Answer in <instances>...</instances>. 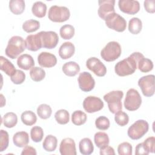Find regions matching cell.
<instances>
[{
	"instance_id": "obj_19",
	"label": "cell",
	"mask_w": 155,
	"mask_h": 155,
	"mask_svg": "<svg viewBox=\"0 0 155 155\" xmlns=\"http://www.w3.org/2000/svg\"><path fill=\"white\" fill-rule=\"evenodd\" d=\"M75 52V47L70 42H64L59 49V55L62 59L70 58Z\"/></svg>"
},
{
	"instance_id": "obj_7",
	"label": "cell",
	"mask_w": 155,
	"mask_h": 155,
	"mask_svg": "<svg viewBox=\"0 0 155 155\" xmlns=\"http://www.w3.org/2000/svg\"><path fill=\"white\" fill-rule=\"evenodd\" d=\"M142 104V97L138 91L134 88L129 89L124 100V107L128 111L137 110Z\"/></svg>"
},
{
	"instance_id": "obj_32",
	"label": "cell",
	"mask_w": 155,
	"mask_h": 155,
	"mask_svg": "<svg viewBox=\"0 0 155 155\" xmlns=\"http://www.w3.org/2000/svg\"><path fill=\"white\" fill-rule=\"evenodd\" d=\"M87 119V114L81 110H76L72 113L71 121L75 125L84 124Z\"/></svg>"
},
{
	"instance_id": "obj_43",
	"label": "cell",
	"mask_w": 155,
	"mask_h": 155,
	"mask_svg": "<svg viewBox=\"0 0 155 155\" xmlns=\"http://www.w3.org/2000/svg\"><path fill=\"white\" fill-rule=\"evenodd\" d=\"M0 134V152H2L5 150L8 146L9 136L8 133L4 130H1Z\"/></svg>"
},
{
	"instance_id": "obj_27",
	"label": "cell",
	"mask_w": 155,
	"mask_h": 155,
	"mask_svg": "<svg viewBox=\"0 0 155 155\" xmlns=\"http://www.w3.org/2000/svg\"><path fill=\"white\" fill-rule=\"evenodd\" d=\"M58 139L57 138L51 134H49L45 137L42 143L43 148L48 152L54 151L57 147Z\"/></svg>"
},
{
	"instance_id": "obj_40",
	"label": "cell",
	"mask_w": 155,
	"mask_h": 155,
	"mask_svg": "<svg viewBox=\"0 0 155 155\" xmlns=\"http://www.w3.org/2000/svg\"><path fill=\"white\" fill-rule=\"evenodd\" d=\"M114 120L117 125L124 127L128 124L129 122V117L126 113L120 110L115 113Z\"/></svg>"
},
{
	"instance_id": "obj_45",
	"label": "cell",
	"mask_w": 155,
	"mask_h": 155,
	"mask_svg": "<svg viewBox=\"0 0 155 155\" xmlns=\"http://www.w3.org/2000/svg\"><path fill=\"white\" fill-rule=\"evenodd\" d=\"M145 147L149 153H154L155 151V137L151 136L147 138L143 142Z\"/></svg>"
},
{
	"instance_id": "obj_38",
	"label": "cell",
	"mask_w": 155,
	"mask_h": 155,
	"mask_svg": "<svg viewBox=\"0 0 155 155\" xmlns=\"http://www.w3.org/2000/svg\"><path fill=\"white\" fill-rule=\"evenodd\" d=\"M52 113V110L50 105L42 104L38 106L37 108V114L39 117L42 119L49 118Z\"/></svg>"
},
{
	"instance_id": "obj_30",
	"label": "cell",
	"mask_w": 155,
	"mask_h": 155,
	"mask_svg": "<svg viewBox=\"0 0 155 155\" xmlns=\"http://www.w3.org/2000/svg\"><path fill=\"white\" fill-rule=\"evenodd\" d=\"M21 119L22 122L27 126L34 125L37 120V117L35 113L31 111H25L21 114Z\"/></svg>"
},
{
	"instance_id": "obj_15",
	"label": "cell",
	"mask_w": 155,
	"mask_h": 155,
	"mask_svg": "<svg viewBox=\"0 0 155 155\" xmlns=\"http://www.w3.org/2000/svg\"><path fill=\"white\" fill-rule=\"evenodd\" d=\"M118 5L120 11L128 15H134L140 10V4L137 1L119 0Z\"/></svg>"
},
{
	"instance_id": "obj_14",
	"label": "cell",
	"mask_w": 155,
	"mask_h": 155,
	"mask_svg": "<svg viewBox=\"0 0 155 155\" xmlns=\"http://www.w3.org/2000/svg\"><path fill=\"white\" fill-rule=\"evenodd\" d=\"M99 8L98 15L103 20H105L106 18L110 14L114 13V0H101L98 1Z\"/></svg>"
},
{
	"instance_id": "obj_22",
	"label": "cell",
	"mask_w": 155,
	"mask_h": 155,
	"mask_svg": "<svg viewBox=\"0 0 155 155\" xmlns=\"http://www.w3.org/2000/svg\"><path fill=\"white\" fill-rule=\"evenodd\" d=\"M62 70L65 75L73 77L76 76L80 71V67L78 63L73 61H70L63 65Z\"/></svg>"
},
{
	"instance_id": "obj_10",
	"label": "cell",
	"mask_w": 155,
	"mask_h": 155,
	"mask_svg": "<svg viewBox=\"0 0 155 155\" xmlns=\"http://www.w3.org/2000/svg\"><path fill=\"white\" fill-rule=\"evenodd\" d=\"M39 34L41 37L42 47L52 49L56 47L59 42V37L56 32L53 31H41L39 32Z\"/></svg>"
},
{
	"instance_id": "obj_11",
	"label": "cell",
	"mask_w": 155,
	"mask_h": 155,
	"mask_svg": "<svg viewBox=\"0 0 155 155\" xmlns=\"http://www.w3.org/2000/svg\"><path fill=\"white\" fill-rule=\"evenodd\" d=\"M104 106L103 101L98 97L89 96L85 97L83 102V108L85 111L93 113L100 111Z\"/></svg>"
},
{
	"instance_id": "obj_12",
	"label": "cell",
	"mask_w": 155,
	"mask_h": 155,
	"mask_svg": "<svg viewBox=\"0 0 155 155\" xmlns=\"http://www.w3.org/2000/svg\"><path fill=\"white\" fill-rule=\"evenodd\" d=\"M86 66L97 76L102 77L107 73V68L105 65L96 57L89 58L86 62Z\"/></svg>"
},
{
	"instance_id": "obj_16",
	"label": "cell",
	"mask_w": 155,
	"mask_h": 155,
	"mask_svg": "<svg viewBox=\"0 0 155 155\" xmlns=\"http://www.w3.org/2000/svg\"><path fill=\"white\" fill-rule=\"evenodd\" d=\"M38 62L40 66L51 68L57 64V58L53 54L48 52H41L38 56Z\"/></svg>"
},
{
	"instance_id": "obj_18",
	"label": "cell",
	"mask_w": 155,
	"mask_h": 155,
	"mask_svg": "<svg viewBox=\"0 0 155 155\" xmlns=\"http://www.w3.org/2000/svg\"><path fill=\"white\" fill-rule=\"evenodd\" d=\"M25 42L27 48L31 51H36L42 47L39 33L35 35H30L27 36Z\"/></svg>"
},
{
	"instance_id": "obj_23",
	"label": "cell",
	"mask_w": 155,
	"mask_h": 155,
	"mask_svg": "<svg viewBox=\"0 0 155 155\" xmlns=\"http://www.w3.org/2000/svg\"><path fill=\"white\" fill-rule=\"evenodd\" d=\"M0 69L10 77L12 76L16 71L14 65L2 56H0Z\"/></svg>"
},
{
	"instance_id": "obj_33",
	"label": "cell",
	"mask_w": 155,
	"mask_h": 155,
	"mask_svg": "<svg viewBox=\"0 0 155 155\" xmlns=\"http://www.w3.org/2000/svg\"><path fill=\"white\" fill-rule=\"evenodd\" d=\"M74 28L73 25L66 24L62 26L59 30L61 37L65 40L71 39L74 35Z\"/></svg>"
},
{
	"instance_id": "obj_46",
	"label": "cell",
	"mask_w": 155,
	"mask_h": 155,
	"mask_svg": "<svg viewBox=\"0 0 155 155\" xmlns=\"http://www.w3.org/2000/svg\"><path fill=\"white\" fill-rule=\"evenodd\" d=\"M143 5L145 10L150 13H154L155 12V1L154 0H146L143 2Z\"/></svg>"
},
{
	"instance_id": "obj_41",
	"label": "cell",
	"mask_w": 155,
	"mask_h": 155,
	"mask_svg": "<svg viewBox=\"0 0 155 155\" xmlns=\"http://www.w3.org/2000/svg\"><path fill=\"white\" fill-rule=\"evenodd\" d=\"M95 125L100 130H106L110 127V122L107 117L101 116L96 119Z\"/></svg>"
},
{
	"instance_id": "obj_29",
	"label": "cell",
	"mask_w": 155,
	"mask_h": 155,
	"mask_svg": "<svg viewBox=\"0 0 155 155\" xmlns=\"http://www.w3.org/2000/svg\"><path fill=\"white\" fill-rule=\"evenodd\" d=\"M2 122L5 127L8 128H13L18 122L17 115L13 112L7 113L2 117Z\"/></svg>"
},
{
	"instance_id": "obj_39",
	"label": "cell",
	"mask_w": 155,
	"mask_h": 155,
	"mask_svg": "<svg viewBox=\"0 0 155 155\" xmlns=\"http://www.w3.org/2000/svg\"><path fill=\"white\" fill-rule=\"evenodd\" d=\"M30 136L33 142H41L44 136V131L42 128L39 126H35L32 127L30 130Z\"/></svg>"
},
{
	"instance_id": "obj_47",
	"label": "cell",
	"mask_w": 155,
	"mask_h": 155,
	"mask_svg": "<svg viewBox=\"0 0 155 155\" xmlns=\"http://www.w3.org/2000/svg\"><path fill=\"white\" fill-rule=\"evenodd\" d=\"M150 153L145 147L143 142L139 143L137 145L135 149V154L136 155H147Z\"/></svg>"
},
{
	"instance_id": "obj_48",
	"label": "cell",
	"mask_w": 155,
	"mask_h": 155,
	"mask_svg": "<svg viewBox=\"0 0 155 155\" xmlns=\"http://www.w3.org/2000/svg\"><path fill=\"white\" fill-rule=\"evenodd\" d=\"M37 154L36 149L30 146H25L21 152V155H36Z\"/></svg>"
},
{
	"instance_id": "obj_21",
	"label": "cell",
	"mask_w": 155,
	"mask_h": 155,
	"mask_svg": "<svg viewBox=\"0 0 155 155\" xmlns=\"http://www.w3.org/2000/svg\"><path fill=\"white\" fill-rule=\"evenodd\" d=\"M13 142L15 145L18 147H25L29 142L28 134L25 131L17 132L13 136Z\"/></svg>"
},
{
	"instance_id": "obj_26",
	"label": "cell",
	"mask_w": 155,
	"mask_h": 155,
	"mask_svg": "<svg viewBox=\"0 0 155 155\" xmlns=\"http://www.w3.org/2000/svg\"><path fill=\"white\" fill-rule=\"evenodd\" d=\"M94 141L97 146L99 148H102L106 146H108L110 142L108 136L104 132H97L95 133L94 136Z\"/></svg>"
},
{
	"instance_id": "obj_31",
	"label": "cell",
	"mask_w": 155,
	"mask_h": 155,
	"mask_svg": "<svg viewBox=\"0 0 155 155\" xmlns=\"http://www.w3.org/2000/svg\"><path fill=\"white\" fill-rule=\"evenodd\" d=\"M142 28V23L141 20L138 18H132L128 23V30L133 34L137 35L139 33Z\"/></svg>"
},
{
	"instance_id": "obj_1",
	"label": "cell",
	"mask_w": 155,
	"mask_h": 155,
	"mask_svg": "<svg viewBox=\"0 0 155 155\" xmlns=\"http://www.w3.org/2000/svg\"><path fill=\"white\" fill-rule=\"evenodd\" d=\"M144 56L140 52H134L129 57L118 62L114 67L115 73L119 76L133 74L137 69L138 61Z\"/></svg>"
},
{
	"instance_id": "obj_13",
	"label": "cell",
	"mask_w": 155,
	"mask_h": 155,
	"mask_svg": "<svg viewBox=\"0 0 155 155\" xmlns=\"http://www.w3.org/2000/svg\"><path fill=\"white\" fill-rule=\"evenodd\" d=\"M79 87L84 92L91 91L95 85V81L91 74L87 71L82 72L78 78Z\"/></svg>"
},
{
	"instance_id": "obj_49",
	"label": "cell",
	"mask_w": 155,
	"mask_h": 155,
	"mask_svg": "<svg viewBox=\"0 0 155 155\" xmlns=\"http://www.w3.org/2000/svg\"><path fill=\"white\" fill-rule=\"evenodd\" d=\"M100 154L106 155V154H115L114 150L113 148L110 146H106L102 148H100Z\"/></svg>"
},
{
	"instance_id": "obj_44",
	"label": "cell",
	"mask_w": 155,
	"mask_h": 155,
	"mask_svg": "<svg viewBox=\"0 0 155 155\" xmlns=\"http://www.w3.org/2000/svg\"><path fill=\"white\" fill-rule=\"evenodd\" d=\"M12 82L16 85L22 84L25 79V74L20 70H16L15 73L10 77Z\"/></svg>"
},
{
	"instance_id": "obj_2",
	"label": "cell",
	"mask_w": 155,
	"mask_h": 155,
	"mask_svg": "<svg viewBox=\"0 0 155 155\" xmlns=\"http://www.w3.org/2000/svg\"><path fill=\"white\" fill-rule=\"evenodd\" d=\"M26 48L25 41L19 36H14L9 39L5 53L8 58L14 59L17 58Z\"/></svg>"
},
{
	"instance_id": "obj_25",
	"label": "cell",
	"mask_w": 155,
	"mask_h": 155,
	"mask_svg": "<svg viewBox=\"0 0 155 155\" xmlns=\"http://www.w3.org/2000/svg\"><path fill=\"white\" fill-rule=\"evenodd\" d=\"M25 1L23 0H11L9 2L10 10L15 15L22 14L25 10Z\"/></svg>"
},
{
	"instance_id": "obj_36",
	"label": "cell",
	"mask_w": 155,
	"mask_h": 155,
	"mask_svg": "<svg viewBox=\"0 0 155 155\" xmlns=\"http://www.w3.org/2000/svg\"><path fill=\"white\" fill-rule=\"evenodd\" d=\"M54 118L58 124L61 125H65L70 120V114L66 110L61 109L55 113Z\"/></svg>"
},
{
	"instance_id": "obj_3",
	"label": "cell",
	"mask_w": 155,
	"mask_h": 155,
	"mask_svg": "<svg viewBox=\"0 0 155 155\" xmlns=\"http://www.w3.org/2000/svg\"><path fill=\"white\" fill-rule=\"evenodd\" d=\"M124 93L120 90L110 91L104 96V99L108 104L110 111L115 114L122 110V104L121 100L123 97Z\"/></svg>"
},
{
	"instance_id": "obj_37",
	"label": "cell",
	"mask_w": 155,
	"mask_h": 155,
	"mask_svg": "<svg viewBox=\"0 0 155 155\" xmlns=\"http://www.w3.org/2000/svg\"><path fill=\"white\" fill-rule=\"evenodd\" d=\"M40 27V23L35 19H29L22 24V29L27 33H32L38 30Z\"/></svg>"
},
{
	"instance_id": "obj_17",
	"label": "cell",
	"mask_w": 155,
	"mask_h": 155,
	"mask_svg": "<svg viewBox=\"0 0 155 155\" xmlns=\"http://www.w3.org/2000/svg\"><path fill=\"white\" fill-rule=\"evenodd\" d=\"M59 151L62 155H76V144L74 140L69 137L62 139L60 143Z\"/></svg>"
},
{
	"instance_id": "obj_42",
	"label": "cell",
	"mask_w": 155,
	"mask_h": 155,
	"mask_svg": "<svg viewBox=\"0 0 155 155\" xmlns=\"http://www.w3.org/2000/svg\"><path fill=\"white\" fill-rule=\"evenodd\" d=\"M132 145L127 142H122L118 145L117 152L119 155H131Z\"/></svg>"
},
{
	"instance_id": "obj_35",
	"label": "cell",
	"mask_w": 155,
	"mask_h": 155,
	"mask_svg": "<svg viewBox=\"0 0 155 155\" xmlns=\"http://www.w3.org/2000/svg\"><path fill=\"white\" fill-rule=\"evenodd\" d=\"M137 67L141 72L147 73L153 70V63L151 60L143 57L138 61Z\"/></svg>"
},
{
	"instance_id": "obj_6",
	"label": "cell",
	"mask_w": 155,
	"mask_h": 155,
	"mask_svg": "<svg viewBox=\"0 0 155 155\" xmlns=\"http://www.w3.org/2000/svg\"><path fill=\"white\" fill-rule=\"evenodd\" d=\"M70 16L69 9L64 6H51L48 13V19L54 22H63L67 21Z\"/></svg>"
},
{
	"instance_id": "obj_28",
	"label": "cell",
	"mask_w": 155,
	"mask_h": 155,
	"mask_svg": "<svg viewBox=\"0 0 155 155\" xmlns=\"http://www.w3.org/2000/svg\"><path fill=\"white\" fill-rule=\"evenodd\" d=\"M31 12L33 15L41 18L45 16L47 12V5L41 1H37L33 4Z\"/></svg>"
},
{
	"instance_id": "obj_24",
	"label": "cell",
	"mask_w": 155,
	"mask_h": 155,
	"mask_svg": "<svg viewBox=\"0 0 155 155\" xmlns=\"http://www.w3.org/2000/svg\"><path fill=\"white\" fill-rule=\"evenodd\" d=\"M79 149L83 155L91 154L94 151V146L91 139L88 137L81 139L79 143Z\"/></svg>"
},
{
	"instance_id": "obj_20",
	"label": "cell",
	"mask_w": 155,
	"mask_h": 155,
	"mask_svg": "<svg viewBox=\"0 0 155 155\" xmlns=\"http://www.w3.org/2000/svg\"><path fill=\"white\" fill-rule=\"evenodd\" d=\"M18 66L24 70H28L35 65V61L33 57L28 54H23L19 56L17 59Z\"/></svg>"
},
{
	"instance_id": "obj_34",
	"label": "cell",
	"mask_w": 155,
	"mask_h": 155,
	"mask_svg": "<svg viewBox=\"0 0 155 155\" xmlns=\"http://www.w3.org/2000/svg\"><path fill=\"white\" fill-rule=\"evenodd\" d=\"M30 76L33 81L39 82L44 79L45 71L41 67H33L30 71Z\"/></svg>"
},
{
	"instance_id": "obj_4",
	"label": "cell",
	"mask_w": 155,
	"mask_h": 155,
	"mask_svg": "<svg viewBox=\"0 0 155 155\" xmlns=\"http://www.w3.org/2000/svg\"><path fill=\"white\" fill-rule=\"evenodd\" d=\"M121 46L116 41L109 42L101 51V56L107 62L116 60L121 54Z\"/></svg>"
},
{
	"instance_id": "obj_8",
	"label": "cell",
	"mask_w": 155,
	"mask_h": 155,
	"mask_svg": "<svg viewBox=\"0 0 155 155\" xmlns=\"http://www.w3.org/2000/svg\"><path fill=\"white\" fill-rule=\"evenodd\" d=\"M105 21L106 25L109 28L117 32H123L126 29V20L120 15L115 12L108 15Z\"/></svg>"
},
{
	"instance_id": "obj_5",
	"label": "cell",
	"mask_w": 155,
	"mask_h": 155,
	"mask_svg": "<svg viewBox=\"0 0 155 155\" xmlns=\"http://www.w3.org/2000/svg\"><path fill=\"white\" fill-rule=\"evenodd\" d=\"M148 123L142 119L137 120L128 129L127 134L133 140H138L142 137L148 131Z\"/></svg>"
},
{
	"instance_id": "obj_9",
	"label": "cell",
	"mask_w": 155,
	"mask_h": 155,
	"mask_svg": "<svg viewBox=\"0 0 155 155\" xmlns=\"http://www.w3.org/2000/svg\"><path fill=\"white\" fill-rule=\"evenodd\" d=\"M138 85L142 94L146 97H151L154 94V75L149 74L142 76L138 81Z\"/></svg>"
}]
</instances>
